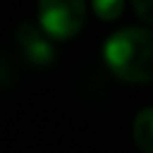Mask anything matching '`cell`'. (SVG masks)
Segmentation results:
<instances>
[{"instance_id": "7a4b0ae2", "label": "cell", "mask_w": 153, "mask_h": 153, "mask_svg": "<svg viewBox=\"0 0 153 153\" xmlns=\"http://www.w3.org/2000/svg\"><path fill=\"white\" fill-rule=\"evenodd\" d=\"M86 19V0H38V24L55 38L67 41L76 36Z\"/></svg>"}, {"instance_id": "3957f363", "label": "cell", "mask_w": 153, "mask_h": 153, "mask_svg": "<svg viewBox=\"0 0 153 153\" xmlns=\"http://www.w3.org/2000/svg\"><path fill=\"white\" fill-rule=\"evenodd\" d=\"M14 38H17V45H19V50H22V55H24L31 65L43 67V65H50V62H53L55 50H53V43L48 41L50 36H48L43 29H38L36 24H31V22L19 24L17 31H14Z\"/></svg>"}, {"instance_id": "5b68a950", "label": "cell", "mask_w": 153, "mask_h": 153, "mask_svg": "<svg viewBox=\"0 0 153 153\" xmlns=\"http://www.w3.org/2000/svg\"><path fill=\"white\" fill-rule=\"evenodd\" d=\"M93 12L103 19V22H112L122 14L124 10V0H91Z\"/></svg>"}, {"instance_id": "6da1fadb", "label": "cell", "mask_w": 153, "mask_h": 153, "mask_svg": "<svg viewBox=\"0 0 153 153\" xmlns=\"http://www.w3.org/2000/svg\"><path fill=\"white\" fill-rule=\"evenodd\" d=\"M108 69L127 84L153 81V29L122 26L103 45Z\"/></svg>"}, {"instance_id": "277c9868", "label": "cell", "mask_w": 153, "mask_h": 153, "mask_svg": "<svg viewBox=\"0 0 153 153\" xmlns=\"http://www.w3.org/2000/svg\"><path fill=\"white\" fill-rule=\"evenodd\" d=\"M131 136L141 153H153V108L139 110L131 124Z\"/></svg>"}, {"instance_id": "8992f818", "label": "cell", "mask_w": 153, "mask_h": 153, "mask_svg": "<svg viewBox=\"0 0 153 153\" xmlns=\"http://www.w3.org/2000/svg\"><path fill=\"white\" fill-rule=\"evenodd\" d=\"M134 10L146 24H153V0H134Z\"/></svg>"}]
</instances>
